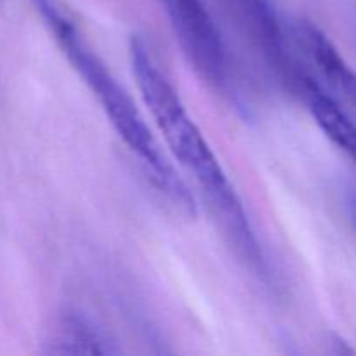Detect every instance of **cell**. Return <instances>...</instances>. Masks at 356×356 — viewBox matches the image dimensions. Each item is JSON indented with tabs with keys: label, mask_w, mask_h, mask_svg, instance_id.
Returning a JSON list of instances; mask_svg holds the SVG:
<instances>
[{
	"label": "cell",
	"mask_w": 356,
	"mask_h": 356,
	"mask_svg": "<svg viewBox=\"0 0 356 356\" xmlns=\"http://www.w3.org/2000/svg\"><path fill=\"white\" fill-rule=\"evenodd\" d=\"M296 47L312 63L316 75L336 96L356 110V72L341 56L329 37L309 21H299L292 28Z\"/></svg>",
	"instance_id": "277c9868"
},
{
	"label": "cell",
	"mask_w": 356,
	"mask_h": 356,
	"mask_svg": "<svg viewBox=\"0 0 356 356\" xmlns=\"http://www.w3.org/2000/svg\"><path fill=\"white\" fill-rule=\"evenodd\" d=\"M183 52L197 73L212 86L226 79V52L204 0H162Z\"/></svg>",
	"instance_id": "3957f363"
},
{
	"label": "cell",
	"mask_w": 356,
	"mask_h": 356,
	"mask_svg": "<svg viewBox=\"0 0 356 356\" xmlns=\"http://www.w3.org/2000/svg\"><path fill=\"white\" fill-rule=\"evenodd\" d=\"M330 346H332V353H336V355H351L353 353V348H351L350 344H348L346 341L339 336H332V339H330Z\"/></svg>",
	"instance_id": "52a82bcc"
},
{
	"label": "cell",
	"mask_w": 356,
	"mask_h": 356,
	"mask_svg": "<svg viewBox=\"0 0 356 356\" xmlns=\"http://www.w3.org/2000/svg\"><path fill=\"white\" fill-rule=\"evenodd\" d=\"M47 26L54 33L56 42L70 59L90 92L96 96L104 115L113 125L118 138L141 160L155 186L188 214H197V198L186 181L181 177L174 163L163 152L146 118L136 106L127 90L118 83L110 68H106L99 56L86 44L72 21L63 16L49 0H37Z\"/></svg>",
	"instance_id": "7a4b0ae2"
},
{
	"label": "cell",
	"mask_w": 356,
	"mask_h": 356,
	"mask_svg": "<svg viewBox=\"0 0 356 356\" xmlns=\"http://www.w3.org/2000/svg\"><path fill=\"white\" fill-rule=\"evenodd\" d=\"M129 56L139 94L148 106L156 129L163 136L170 155L193 177L216 214L221 216L222 226L242 256L249 259L252 266H263L259 243L235 186L229 183L218 156L190 117L169 76L155 61L145 38L139 35L132 37Z\"/></svg>",
	"instance_id": "6da1fadb"
},
{
	"label": "cell",
	"mask_w": 356,
	"mask_h": 356,
	"mask_svg": "<svg viewBox=\"0 0 356 356\" xmlns=\"http://www.w3.org/2000/svg\"><path fill=\"white\" fill-rule=\"evenodd\" d=\"M353 225H355V229H356V202H353Z\"/></svg>",
	"instance_id": "ba28073f"
},
{
	"label": "cell",
	"mask_w": 356,
	"mask_h": 356,
	"mask_svg": "<svg viewBox=\"0 0 356 356\" xmlns=\"http://www.w3.org/2000/svg\"><path fill=\"white\" fill-rule=\"evenodd\" d=\"M51 351L61 355H106L113 350L89 320L80 313H66L59 325L56 348Z\"/></svg>",
	"instance_id": "8992f818"
},
{
	"label": "cell",
	"mask_w": 356,
	"mask_h": 356,
	"mask_svg": "<svg viewBox=\"0 0 356 356\" xmlns=\"http://www.w3.org/2000/svg\"><path fill=\"white\" fill-rule=\"evenodd\" d=\"M298 92L305 99L309 113L323 134L356 165V124L348 117L346 111L337 104L334 96L325 92L322 83L312 75L302 72L299 76Z\"/></svg>",
	"instance_id": "5b68a950"
}]
</instances>
